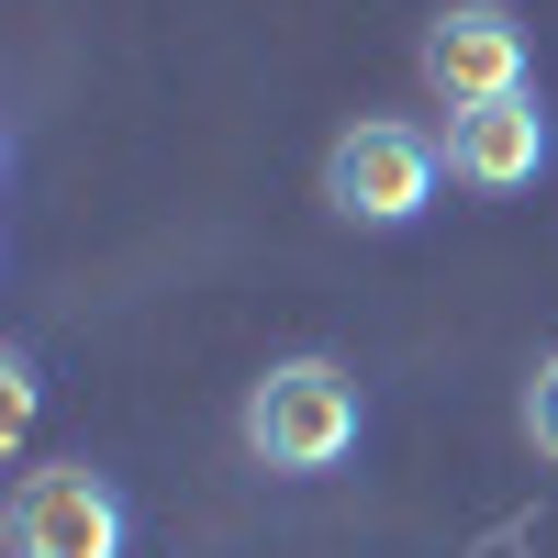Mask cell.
<instances>
[{"label": "cell", "instance_id": "1", "mask_svg": "<svg viewBox=\"0 0 558 558\" xmlns=\"http://www.w3.org/2000/svg\"><path fill=\"white\" fill-rule=\"evenodd\" d=\"M357 425H368V402H357V380L336 357H279L268 380L246 391V413H235V436H246V458L268 481H324V470H347L357 458Z\"/></svg>", "mask_w": 558, "mask_h": 558}, {"label": "cell", "instance_id": "2", "mask_svg": "<svg viewBox=\"0 0 558 558\" xmlns=\"http://www.w3.org/2000/svg\"><path fill=\"white\" fill-rule=\"evenodd\" d=\"M436 179H447V134L402 123V112H368V123H347L336 146H324V202H336L347 223H368V235L425 223Z\"/></svg>", "mask_w": 558, "mask_h": 558}, {"label": "cell", "instance_id": "3", "mask_svg": "<svg viewBox=\"0 0 558 558\" xmlns=\"http://www.w3.org/2000/svg\"><path fill=\"white\" fill-rule=\"evenodd\" d=\"M0 547L12 558H123L134 547V502L89 458H34L12 481V502H0Z\"/></svg>", "mask_w": 558, "mask_h": 558}, {"label": "cell", "instance_id": "4", "mask_svg": "<svg viewBox=\"0 0 558 558\" xmlns=\"http://www.w3.org/2000/svg\"><path fill=\"white\" fill-rule=\"evenodd\" d=\"M413 68H425V89L447 112L470 101H514V89H536V57H525V23L502 12V0H436L425 34H413Z\"/></svg>", "mask_w": 558, "mask_h": 558}, {"label": "cell", "instance_id": "5", "mask_svg": "<svg viewBox=\"0 0 558 558\" xmlns=\"http://www.w3.org/2000/svg\"><path fill=\"white\" fill-rule=\"evenodd\" d=\"M547 157H558V134H547V101H536V89L447 112V179H458V191H481V202L536 191V179H547Z\"/></svg>", "mask_w": 558, "mask_h": 558}, {"label": "cell", "instance_id": "6", "mask_svg": "<svg viewBox=\"0 0 558 558\" xmlns=\"http://www.w3.org/2000/svg\"><path fill=\"white\" fill-rule=\"evenodd\" d=\"M525 447H536L547 470H558V347L536 357V380H525Z\"/></svg>", "mask_w": 558, "mask_h": 558}, {"label": "cell", "instance_id": "7", "mask_svg": "<svg viewBox=\"0 0 558 558\" xmlns=\"http://www.w3.org/2000/svg\"><path fill=\"white\" fill-rule=\"evenodd\" d=\"M34 425V357L12 347V357H0V436H23Z\"/></svg>", "mask_w": 558, "mask_h": 558}]
</instances>
